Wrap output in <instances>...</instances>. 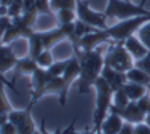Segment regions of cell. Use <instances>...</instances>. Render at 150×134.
I'll return each mask as SVG.
<instances>
[{"label": "cell", "mask_w": 150, "mask_h": 134, "mask_svg": "<svg viewBox=\"0 0 150 134\" xmlns=\"http://www.w3.org/2000/svg\"><path fill=\"white\" fill-rule=\"evenodd\" d=\"M0 134H18V129L15 126V123L8 121H3L0 123Z\"/></svg>", "instance_id": "obj_26"}, {"label": "cell", "mask_w": 150, "mask_h": 134, "mask_svg": "<svg viewBox=\"0 0 150 134\" xmlns=\"http://www.w3.org/2000/svg\"><path fill=\"white\" fill-rule=\"evenodd\" d=\"M118 134H134V123L125 121V125L121 126V129H120Z\"/></svg>", "instance_id": "obj_29"}, {"label": "cell", "mask_w": 150, "mask_h": 134, "mask_svg": "<svg viewBox=\"0 0 150 134\" xmlns=\"http://www.w3.org/2000/svg\"><path fill=\"white\" fill-rule=\"evenodd\" d=\"M35 69H37V61L34 58H30L29 54L26 58H19L18 64L13 69V82L19 77H32Z\"/></svg>", "instance_id": "obj_13"}, {"label": "cell", "mask_w": 150, "mask_h": 134, "mask_svg": "<svg viewBox=\"0 0 150 134\" xmlns=\"http://www.w3.org/2000/svg\"><path fill=\"white\" fill-rule=\"evenodd\" d=\"M35 134H42V133H40V129H37V131H35Z\"/></svg>", "instance_id": "obj_34"}, {"label": "cell", "mask_w": 150, "mask_h": 134, "mask_svg": "<svg viewBox=\"0 0 150 134\" xmlns=\"http://www.w3.org/2000/svg\"><path fill=\"white\" fill-rule=\"evenodd\" d=\"M129 102H131V99L128 97L125 88H120V90H117L115 93H113V104H112V107H110V109L120 110V109H125V107H126Z\"/></svg>", "instance_id": "obj_20"}, {"label": "cell", "mask_w": 150, "mask_h": 134, "mask_svg": "<svg viewBox=\"0 0 150 134\" xmlns=\"http://www.w3.org/2000/svg\"><path fill=\"white\" fill-rule=\"evenodd\" d=\"M38 129H40L42 134H69V129H70V125L67 126L66 129H62L61 126H58V128L54 129V133H50L48 129H46V118L43 117L40 120V123H38Z\"/></svg>", "instance_id": "obj_24"}, {"label": "cell", "mask_w": 150, "mask_h": 134, "mask_svg": "<svg viewBox=\"0 0 150 134\" xmlns=\"http://www.w3.org/2000/svg\"><path fill=\"white\" fill-rule=\"evenodd\" d=\"M101 134H102V133H101Z\"/></svg>", "instance_id": "obj_37"}, {"label": "cell", "mask_w": 150, "mask_h": 134, "mask_svg": "<svg viewBox=\"0 0 150 134\" xmlns=\"http://www.w3.org/2000/svg\"><path fill=\"white\" fill-rule=\"evenodd\" d=\"M37 16L38 11L34 8L30 11H23L19 16L13 18L11 26L2 35V45H10L13 42H16L18 38H29L30 34L34 32L32 27L37 21Z\"/></svg>", "instance_id": "obj_3"}, {"label": "cell", "mask_w": 150, "mask_h": 134, "mask_svg": "<svg viewBox=\"0 0 150 134\" xmlns=\"http://www.w3.org/2000/svg\"><path fill=\"white\" fill-rule=\"evenodd\" d=\"M54 16H56V23H58V26H61V24H72V23L77 21V10L64 8V10L56 11Z\"/></svg>", "instance_id": "obj_19"}, {"label": "cell", "mask_w": 150, "mask_h": 134, "mask_svg": "<svg viewBox=\"0 0 150 134\" xmlns=\"http://www.w3.org/2000/svg\"><path fill=\"white\" fill-rule=\"evenodd\" d=\"M149 21H150V15L134 16V18H129V19H123V21H118V23H113L112 26H109L105 29V32L109 34L110 42H125L128 37L137 34V30L145 23H149Z\"/></svg>", "instance_id": "obj_5"}, {"label": "cell", "mask_w": 150, "mask_h": 134, "mask_svg": "<svg viewBox=\"0 0 150 134\" xmlns=\"http://www.w3.org/2000/svg\"><path fill=\"white\" fill-rule=\"evenodd\" d=\"M126 77H128V82H134V83H141V85H145L149 86L150 85V75L147 72H144L142 69L139 67H133L126 72Z\"/></svg>", "instance_id": "obj_18"}, {"label": "cell", "mask_w": 150, "mask_h": 134, "mask_svg": "<svg viewBox=\"0 0 150 134\" xmlns=\"http://www.w3.org/2000/svg\"><path fill=\"white\" fill-rule=\"evenodd\" d=\"M110 42L109 34L105 32V29H93L91 32L85 34L83 37L78 40V45L74 47L75 51H91V50H98L102 43Z\"/></svg>", "instance_id": "obj_9"}, {"label": "cell", "mask_w": 150, "mask_h": 134, "mask_svg": "<svg viewBox=\"0 0 150 134\" xmlns=\"http://www.w3.org/2000/svg\"><path fill=\"white\" fill-rule=\"evenodd\" d=\"M27 45H29V56L34 59H37L38 54L45 50V45H43V40L40 37V32H35V30L27 38Z\"/></svg>", "instance_id": "obj_16"}, {"label": "cell", "mask_w": 150, "mask_h": 134, "mask_svg": "<svg viewBox=\"0 0 150 134\" xmlns=\"http://www.w3.org/2000/svg\"><path fill=\"white\" fill-rule=\"evenodd\" d=\"M37 61V66L38 67H43V69H48L50 66L54 62V56H53V53L50 50H43L38 54V58L35 59Z\"/></svg>", "instance_id": "obj_22"}, {"label": "cell", "mask_w": 150, "mask_h": 134, "mask_svg": "<svg viewBox=\"0 0 150 134\" xmlns=\"http://www.w3.org/2000/svg\"><path fill=\"white\" fill-rule=\"evenodd\" d=\"M75 10H77V19L86 23L88 26L96 27V29H107L110 26V21L104 10L96 11L88 3H85L83 0H77V8Z\"/></svg>", "instance_id": "obj_7"}, {"label": "cell", "mask_w": 150, "mask_h": 134, "mask_svg": "<svg viewBox=\"0 0 150 134\" xmlns=\"http://www.w3.org/2000/svg\"><path fill=\"white\" fill-rule=\"evenodd\" d=\"M105 64L113 67L115 70L120 72H128L129 69L134 67V58L131 56V53L126 50L123 42H113L105 53Z\"/></svg>", "instance_id": "obj_6"}, {"label": "cell", "mask_w": 150, "mask_h": 134, "mask_svg": "<svg viewBox=\"0 0 150 134\" xmlns=\"http://www.w3.org/2000/svg\"><path fill=\"white\" fill-rule=\"evenodd\" d=\"M67 64H69V58L64 59V61H54L51 66L48 67V70L51 72L53 77H61L67 69Z\"/></svg>", "instance_id": "obj_23"}, {"label": "cell", "mask_w": 150, "mask_h": 134, "mask_svg": "<svg viewBox=\"0 0 150 134\" xmlns=\"http://www.w3.org/2000/svg\"><path fill=\"white\" fill-rule=\"evenodd\" d=\"M35 8V0H24L23 5V11H30V10Z\"/></svg>", "instance_id": "obj_30"}, {"label": "cell", "mask_w": 150, "mask_h": 134, "mask_svg": "<svg viewBox=\"0 0 150 134\" xmlns=\"http://www.w3.org/2000/svg\"><path fill=\"white\" fill-rule=\"evenodd\" d=\"M134 134H150V126L145 121L134 125Z\"/></svg>", "instance_id": "obj_28"}, {"label": "cell", "mask_w": 150, "mask_h": 134, "mask_svg": "<svg viewBox=\"0 0 150 134\" xmlns=\"http://www.w3.org/2000/svg\"><path fill=\"white\" fill-rule=\"evenodd\" d=\"M125 125V120L120 114L117 112H112L110 110L107 114L105 120L102 121V126H101V133L102 134H118L121 126Z\"/></svg>", "instance_id": "obj_14"}, {"label": "cell", "mask_w": 150, "mask_h": 134, "mask_svg": "<svg viewBox=\"0 0 150 134\" xmlns=\"http://www.w3.org/2000/svg\"><path fill=\"white\" fill-rule=\"evenodd\" d=\"M123 43H125V47H126V50L131 53V56L134 58V61L144 58V56L149 54V51H150L147 48V45L139 38V35H131V37H128Z\"/></svg>", "instance_id": "obj_12"}, {"label": "cell", "mask_w": 150, "mask_h": 134, "mask_svg": "<svg viewBox=\"0 0 150 134\" xmlns=\"http://www.w3.org/2000/svg\"><path fill=\"white\" fill-rule=\"evenodd\" d=\"M145 123H147V125L150 126V114L147 115V118H145Z\"/></svg>", "instance_id": "obj_33"}, {"label": "cell", "mask_w": 150, "mask_h": 134, "mask_svg": "<svg viewBox=\"0 0 150 134\" xmlns=\"http://www.w3.org/2000/svg\"><path fill=\"white\" fill-rule=\"evenodd\" d=\"M102 77L109 82V85L113 88V91L120 90V88H123L125 85L128 82V77H126V72H120V70H115L113 67L110 66H104V69H102Z\"/></svg>", "instance_id": "obj_11"}, {"label": "cell", "mask_w": 150, "mask_h": 134, "mask_svg": "<svg viewBox=\"0 0 150 134\" xmlns=\"http://www.w3.org/2000/svg\"><path fill=\"white\" fill-rule=\"evenodd\" d=\"M104 11L110 21V26L113 23H118V21H123V19H129V18H134V16L150 15L149 10L144 8V3L136 5L131 0H107Z\"/></svg>", "instance_id": "obj_4"}, {"label": "cell", "mask_w": 150, "mask_h": 134, "mask_svg": "<svg viewBox=\"0 0 150 134\" xmlns=\"http://www.w3.org/2000/svg\"><path fill=\"white\" fill-rule=\"evenodd\" d=\"M110 110H112V112H117V114H120L121 117H123L125 121L134 123V125L145 121V118H147V115L144 114V110L139 107L137 101H131L129 104L126 105V107H125V109H120V110H115V109H110Z\"/></svg>", "instance_id": "obj_10"}, {"label": "cell", "mask_w": 150, "mask_h": 134, "mask_svg": "<svg viewBox=\"0 0 150 134\" xmlns=\"http://www.w3.org/2000/svg\"><path fill=\"white\" fill-rule=\"evenodd\" d=\"M145 2H147V0H142V2H141V3H145Z\"/></svg>", "instance_id": "obj_35"}, {"label": "cell", "mask_w": 150, "mask_h": 134, "mask_svg": "<svg viewBox=\"0 0 150 134\" xmlns=\"http://www.w3.org/2000/svg\"><path fill=\"white\" fill-rule=\"evenodd\" d=\"M137 104H139V107L144 110V114L145 115H149L150 114V91L147 94H144V96L141 97V99L137 101Z\"/></svg>", "instance_id": "obj_27"}, {"label": "cell", "mask_w": 150, "mask_h": 134, "mask_svg": "<svg viewBox=\"0 0 150 134\" xmlns=\"http://www.w3.org/2000/svg\"><path fill=\"white\" fill-rule=\"evenodd\" d=\"M134 66L139 67V69H142L144 72H147L149 75H150V51H149V54L144 56V58L137 59V61L134 62Z\"/></svg>", "instance_id": "obj_25"}, {"label": "cell", "mask_w": 150, "mask_h": 134, "mask_svg": "<svg viewBox=\"0 0 150 134\" xmlns=\"http://www.w3.org/2000/svg\"><path fill=\"white\" fill-rule=\"evenodd\" d=\"M50 5H51V10L54 13L64 8L75 10L77 8V0H50Z\"/></svg>", "instance_id": "obj_21"}, {"label": "cell", "mask_w": 150, "mask_h": 134, "mask_svg": "<svg viewBox=\"0 0 150 134\" xmlns=\"http://www.w3.org/2000/svg\"><path fill=\"white\" fill-rule=\"evenodd\" d=\"M34 105H35V102L30 101L26 109L10 112L8 120L11 123H15L18 134H35V131H37L35 121H34V118H32V109H34Z\"/></svg>", "instance_id": "obj_8"}, {"label": "cell", "mask_w": 150, "mask_h": 134, "mask_svg": "<svg viewBox=\"0 0 150 134\" xmlns=\"http://www.w3.org/2000/svg\"><path fill=\"white\" fill-rule=\"evenodd\" d=\"M74 54L80 59V77L77 80V91L78 94H88L91 88H94L96 80L101 77L105 66V58L99 48L91 51H75Z\"/></svg>", "instance_id": "obj_1"}, {"label": "cell", "mask_w": 150, "mask_h": 134, "mask_svg": "<svg viewBox=\"0 0 150 134\" xmlns=\"http://www.w3.org/2000/svg\"><path fill=\"white\" fill-rule=\"evenodd\" d=\"M149 91H150V85H149Z\"/></svg>", "instance_id": "obj_36"}, {"label": "cell", "mask_w": 150, "mask_h": 134, "mask_svg": "<svg viewBox=\"0 0 150 134\" xmlns=\"http://www.w3.org/2000/svg\"><path fill=\"white\" fill-rule=\"evenodd\" d=\"M0 54H2V59H0V69H2V77H5L10 70L15 69V66L18 64L19 58L15 54V51L11 50V47L8 45H2L0 48Z\"/></svg>", "instance_id": "obj_15"}, {"label": "cell", "mask_w": 150, "mask_h": 134, "mask_svg": "<svg viewBox=\"0 0 150 134\" xmlns=\"http://www.w3.org/2000/svg\"><path fill=\"white\" fill-rule=\"evenodd\" d=\"M96 101H94V112H93V129L96 133H101L102 121L105 120L107 114L110 112V107L113 104V88L104 77H99L94 83Z\"/></svg>", "instance_id": "obj_2"}, {"label": "cell", "mask_w": 150, "mask_h": 134, "mask_svg": "<svg viewBox=\"0 0 150 134\" xmlns=\"http://www.w3.org/2000/svg\"><path fill=\"white\" fill-rule=\"evenodd\" d=\"M123 88L131 101H139L144 94L149 93V86L141 85V83H134V82H126V85Z\"/></svg>", "instance_id": "obj_17"}, {"label": "cell", "mask_w": 150, "mask_h": 134, "mask_svg": "<svg viewBox=\"0 0 150 134\" xmlns=\"http://www.w3.org/2000/svg\"><path fill=\"white\" fill-rule=\"evenodd\" d=\"M74 126H75V120H72V123H70L69 134H101V133H96L94 129H91V131H83V133H77V131H74Z\"/></svg>", "instance_id": "obj_31"}, {"label": "cell", "mask_w": 150, "mask_h": 134, "mask_svg": "<svg viewBox=\"0 0 150 134\" xmlns=\"http://www.w3.org/2000/svg\"><path fill=\"white\" fill-rule=\"evenodd\" d=\"M11 3H13V0H0V5H2L3 8H10Z\"/></svg>", "instance_id": "obj_32"}]
</instances>
